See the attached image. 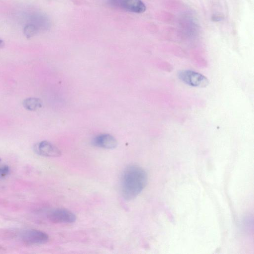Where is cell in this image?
Returning <instances> with one entry per match:
<instances>
[{
  "mask_svg": "<svg viewBox=\"0 0 254 254\" xmlns=\"http://www.w3.org/2000/svg\"><path fill=\"white\" fill-rule=\"evenodd\" d=\"M147 175L145 170L136 165L127 167L123 172L121 190L123 197L129 200L135 198L145 187Z\"/></svg>",
  "mask_w": 254,
  "mask_h": 254,
  "instance_id": "obj_1",
  "label": "cell"
},
{
  "mask_svg": "<svg viewBox=\"0 0 254 254\" xmlns=\"http://www.w3.org/2000/svg\"><path fill=\"white\" fill-rule=\"evenodd\" d=\"M92 143L94 146L106 149H113L117 146L116 138L109 134H102L96 136Z\"/></svg>",
  "mask_w": 254,
  "mask_h": 254,
  "instance_id": "obj_7",
  "label": "cell"
},
{
  "mask_svg": "<svg viewBox=\"0 0 254 254\" xmlns=\"http://www.w3.org/2000/svg\"><path fill=\"white\" fill-rule=\"evenodd\" d=\"M34 151L38 155L51 157H57L61 155V150L55 145L48 141H42L34 146Z\"/></svg>",
  "mask_w": 254,
  "mask_h": 254,
  "instance_id": "obj_6",
  "label": "cell"
},
{
  "mask_svg": "<svg viewBox=\"0 0 254 254\" xmlns=\"http://www.w3.org/2000/svg\"><path fill=\"white\" fill-rule=\"evenodd\" d=\"M108 1L113 6L136 13H143L146 9L141 0H108Z\"/></svg>",
  "mask_w": 254,
  "mask_h": 254,
  "instance_id": "obj_3",
  "label": "cell"
},
{
  "mask_svg": "<svg viewBox=\"0 0 254 254\" xmlns=\"http://www.w3.org/2000/svg\"><path fill=\"white\" fill-rule=\"evenodd\" d=\"M4 165H5V164H4L3 163H2V162L1 160V159H0V167H2V166H4Z\"/></svg>",
  "mask_w": 254,
  "mask_h": 254,
  "instance_id": "obj_11",
  "label": "cell"
},
{
  "mask_svg": "<svg viewBox=\"0 0 254 254\" xmlns=\"http://www.w3.org/2000/svg\"><path fill=\"white\" fill-rule=\"evenodd\" d=\"M23 242L27 245H39L44 244L49 240L48 235L45 232L37 230H28L22 234Z\"/></svg>",
  "mask_w": 254,
  "mask_h": 254,
  "instance_id": "obj_4",
  "label": "cell"
},
{
  "mask_svg": "<svg viewBox=\"0 0 254 254\" xmlns=\"http://www.w3.org/2000/svg\"><path fill=\"white\" fill-rule=\"evenodd\" d=\"M4 45L3 41L0 38V48L3 47Z\"/></svg>",
  "mask_w": 254,
  "mask_h": 254,
  "instance_id": "obj_10",
  "label": "cell"
},
{
  "mask_svg": "<svg viewBox=\"0 0 254 254\" xmlns=\"http://www.w3.org/2000/svg\"><path fill=\"white\" fill-rule=\"evenodd\" d=\"M38 28L33 24L29 23L27 24L24 28V33L25 35L28 37H31L38 32Z\"/></svg>",
  "mask_w": 254,
  "mask_h": 254,
  "instance_id": "obj_9",
  "label": "cell"
},
{
  "mask_svg": "<svg viewBox=\"0 0 254 254\" xmlns=\"http://www.w3.org/2000/svg\"><path fill=\"white\" fill-rule=\"evenodd\" d=\"M23 107L27 110L35 111L40 109L42 106V102L39 98L29 97L23 101Z\"/></svg>",
  "mask_w": 254,
  "mask_h": 254,
  "instance_id": "obj_8",
  "label": "cell"
},
{
  "mask_svg": "<svg viewBox=\"0 0 254 254\" xmlns=\"http://www.w3.org/2000/svg\"><path fill=\"white\" fill-rule=\"evenodd\" d=\"M178 77L182 82L192 87H205L209 82L206 76L191 70H180Z\"/></svg>",
  "mask_w": 254,
  "mask_h": 254,
  "instance_id": "obj_2",
  "label": "cell"
},
{
  "mask_svg": "<svg viewBox=\"0 0 254 254\" xmlns=\"http://www.w3.org/2000/svg\"><path fill=\"white\" fill-rule=\"evenodd\" d=\"M48 218L56 223H71L76 219L73 213L64 208H57L51 211L48 214Z\"/></svg>",
  "mask_w": 254,
  "mask_h": 254,
  "instance_id": "obj_5",
  "label": "cell"
}]
</instances>
